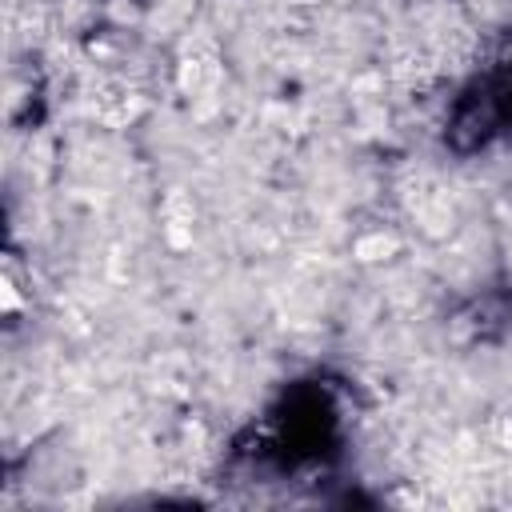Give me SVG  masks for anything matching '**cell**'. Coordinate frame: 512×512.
Wrapping results in <instances>:
<instances>
[{
    "label": "cell",
    "mask_w": 512,
    "mask_h": 512,
    "mask_svg": "<svg viewBox=\"0 0 512 512\" xmlns=\"http://www.w3.org/2000/svg\"><path fill=\"white\" fill-rule=\"evenodd\" d=\"M504 124V100L492 84H480L472 92H464L456 104H452V116H448V148L452 152H476L484 148L496 128Z\"/></svg>",
    "instance_id": "1"
}]
</instances>
